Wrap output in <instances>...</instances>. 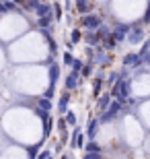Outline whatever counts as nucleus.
Segmentation results:
<instances>
[{
  "mask_svg": "<svg viewBox=\"0 0 150 159\" xmlns=\"http://www.w3.org/2000/svg\"><path fill=\"white\" fill-rule=\"evenodd\" d=\"M99 23H101V19H99L97 15H88V17L82 19V25H84V27H97Z\"/></svg>",
  "mask_w": 150,
  "mask_h": 159,
  "instance_id": "obj_1",
  "label": "nucleus"
},
{
  "mask_svg": "<svg viewBox=\"0 0 150 159\" xmlns=\"http://www.w3.org/2000/svg\"><path fill=\"white\" fill-rule=\"evenodd\" d=\"M76 6H78V11H80V12H87L92 4H88V0H76Z\"/></svg>",
  "mask_w": 150,
  "mask_h": 159,
  "instance_id": "obj_2",
  "label": "nucleus"
},
{
  "mask_svg": "<svg viewBox=\"0 0 150 159\" xmlns=\"http://www.w3.org/2000/svg\"><path fill=\"white\" fill-rule=\"evenodd\" d=\"M78 37H80V33H78V31H74V33H72V41H78Z\"/></svg>",
  "mask_w": 150,
  "mask_h": 159,
  "instance_id": "obj_3",
  "label": "nucleus"
},
{
  "mask_svg": "<svg viewBox=\"0 0 150 159\" xmlns=\"http://www.w3.org/2000/svg\"><path fill=\"white\" fill-rule=\"evenodd\" d=\"M25 2H29V0H25Z\"/></svg>",
  "mask_w": 150,
  "mask_h": 159,
  "instance_id": "obj_4",
  "label": "nucleus"
},
{
  "mask_svg": "<svg viewBox=\"0 0 150 159\" xmlns=\"http://www.w3.org/2000/svg\"><path fill=\"white\" fill-rule=\"evenodd\" d=\"M0 2H4V0H0Z\"/></svg>",
  "mask_w": 150,
  "mask_h": 159,
  "instance_id": "obj_5",
  "label": "nucleus"
}]
</instances>
